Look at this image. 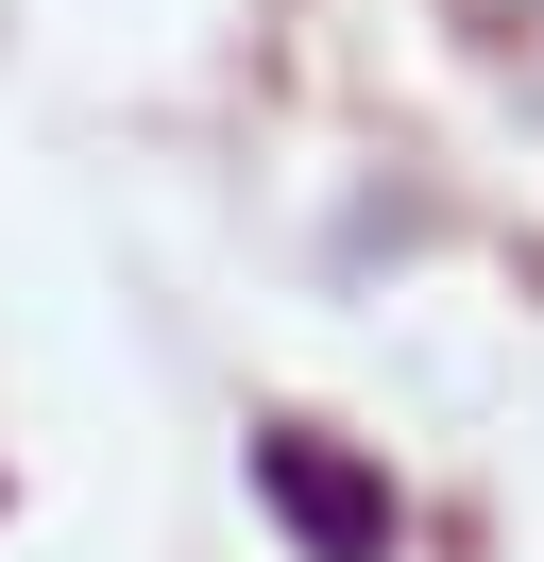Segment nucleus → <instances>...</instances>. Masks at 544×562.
<instances>
[{"label": "nucleus", "instance_id": "nucleus-1", "mask_svg": "<svg viewBox=\"0 0 544 562\" xmlns=\"http://www.w3.org/2000/svg\"><path fill=\"white\" fill-rule=\"evenodd\" d=\"M256 494L306 562H392V477H358L324 426H256Z\"/></svg>", "mask_w": 544, "mask_h": 562}]
</instances>
